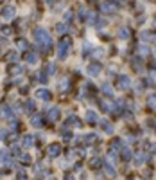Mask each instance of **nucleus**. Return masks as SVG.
<instances>
[{
    "label": "nucleus",
    "instance_id": "36",
    "mask_svg": "<svg viewBox=\"0 0 156 180\" xmlns=\"http://www.w3.org/2000/svg\"><path fill=\"white\" fill-rule=\"evenodd\" d=\"M22 70H23V67H20V65H15V67H11V70H9V72H11V74H20Z\"/></svg>",
    "mask_w": 156,
    "mask_h": 180
},
{
    "label": "nucleus",
    "instance_id": "2",
    "mask_svg": "<svg viewBox=\"0 0 156 180\" xmlns=\"http://www.w3.org/2000/svg\"><path fill=\"white\" fill-rule=\"evenodd\" d=\"M70 45H72V40H68V38H65V40H61L58 43V58L59 60H65V58L68 56Z\"/></svg>",
    "mask_w": 156,
    "mask_h": 180
},
{
    "label": "nucleus",
    "instance_id": "8",
    "mask_svg": "<svg viewBox=\"0 0 156 180\" xmlns=\"http://www.w3.org/2000/svg\"><path fill=\"white\" fill-rule=\"evenodd\" d=\"M36 97L41 99V101H49L52 97V94H50V90H47V88H39V90H36Z\"/></svg>",
    "mask_w": 156,
    "mask_h": 180
},
{
    "label": "nucleus",
    "instance_id": "3",
    "mask_svg": "<svg viewBox=\"0 0 156 180\" xmlns=\"http://www.w3.org/2000/svg\"><path fill=\"white\" fill-rule=\"evenodd\" d=\"M117 86L120 90H127L129 86H131V79H129V76H126V74H120L117 78Z\"/></svg>",
    "mask_w": 156,
    "mask_h": 180
},
{
    "label": "nucleus",
    "instance_id": "37",
    "mask_svg": "<svg viewBox=\"0 0 156 180\" xmlns=\"http://www.w3.org/2000/svg\"><path fill=\"white\" fill-rule=\"evenodd\" d=\"M56 72V63H49V67H47V76L49 74H54Z\"/></svg>",
    "mask_w": 156,
    "mask_h": 180
},
{
    "label": "nucleus",
    "instance_id": "12",
    "mask_svg": "<svg viewBox=\"0 0 156 180\" xmlns=\"http://www.w3.org/2000/svg\"><path fill=\"white\" fill-rule=\"evenodd\" d=\"M100 126H102V130H104L106 133H110V135L115 132V128L111 126V122H110V121H106V119H100Z\"/></svg>",
    "mask_w": 156,
    "mask_h": 180
},
{
    "label": "nucleus",
    "instance_id": "39",
    "mask_svg": "<svg viewBox=\"0 0 156 180\" xmlns=\"http://www.w3.org/2000/svg\"><path fill=\"white\" fill-rule=\"evenodd\" d=\"M92 56H95V58H102L104 56V51L102 49H93V54Z\"/></svg>",
    "mask_w": 156,
    "mask_h": 180
},
{
    "label": "nucleus",
    "instance_id": "6",
    "mask_svg": "<svg viewBox=\"0 0 156 180\" xmlns=\"http://www.w3.org/2000/svg\"><path fill=\"white\" fill-rule=\"evenodd\" d=\"M99 104H100V108L104 110V112H113L115 114V103L110 99H100L99 101Z\"/></svg>",
    "mask_w": 156,
    "mask_h": 180
},
{
    "label": "nucleus",
    "instance_id": "41",
    "mask_svg": "<svg viewBox=\"0 0 156 180\" xmlns=\"http://www.w3.org/2000/svg\"><path fill=\"white\" fill-rule=\"evenodd\" d=\"M95 27H99V29H102V27H106V20H104V18H99V20L95 22Z\"/></svg>",
    "mask_w": 156,
    "mask_h": 180
},
{
    "label": "nucleus",
    "instance_id": "5",
    "mask_svg": "<svg viewBox=\"0 0 156 180\" xmlns=\"http://www.w3.org/2000/svg\"><path fill=\"white\" fill-rule=\"evenodd\" d=\"M117 5L118 4H113V2H102V4L99 5V9H100L102 13H115V11H117Z\"/></svg>",
    "mask_w": 156,
    "mask_h": 180
},
{
    "label": "nucleus",
    "instance_id": "1",
    "mask_svg": "<svg viewBox=\"0 0 156 180\" xmlns=\"http://www.w3.org/2000/svg\"><path fill=\"white\" fill-rule=\"evenodd\" d=\"M34 38H36V41H38V43L45 45V49H49V47H50V41H52V38H50V33H49L45 27H38V29L34 31Z\"/></svg>",
    "mask_w": 156,
    "mask_h": 180
},
{
    "label": "nucleus",
    "instance_id": "28",
    "mask_svg": "<svg viewBox=\"0 0 156 180\" xmlns=\"http://www.w3.org/2000/svg\"><path fill=\"white\" fill-rule=\"evenodd\" d=\"M100 164H102V160H100V157H93V159L90 160V168H93V169H95V168H99Z\"/></svg>",
    "mask_w": 156,
    "mask_h": 180
},
{
    "label": "nucleus",
    "instance_id": "13",
    "mask_svg": "<svg viewBox=\"0 0 156 180\" xmlns=\"http://www.w3.org/2000/svg\"><path fill=\"white\" fill-rule=\"evenodd\" d=\"M129 36H131V31L127 27H120L118 29V38L120 40H129Z\"/></svg>",
    "mask_w": 156,
    "mask_h": 180
},
{
    "label": "nucleus",
    "instance_id": "25",
    "mask_svg": "<svg viewBox=\"0 0 156 180\" xmlns=\"http://www.w3.org/2000/svg\"><path fill=\"white\" fill-rule=\"evenodd\" d=\"M147 106L153 108V110H156V94H153V96L147 97Z\"/></svg>",
    "mask_w": 156,
    "mask_h": 180
},
{
    "label": "nucleus",
    "instance_id": "24",
    "mask_svg": "<svg viewBox=\"0 0 156 180\" xmlns=\"http://www.w3.org/2000/svg\"><path fill=\"white\" fill-rule=\"evenodd\" d=\"M95 140H97V135H95V133L84 135V142H86V144H95Z\"/></svg>",
    "mask_w": 156,
    "mask_h": 180
},
{
    "label": "nucleus",
    "instance_id": "40",
    "mask_svg": "<svg viewBox=\"0 0 156 180\" xmlns=\"http://www.w3.org/2000/svg\"><path fill=\"white\" fill-rule=\"evenodd\" d=\"M151 34H153V33H149V31H142V33H140V38H142V40H149Z\"/></svg>",
    "mask_w": 156,
    "mask_h": 180
},
{
    "label": "nucleus",
    "instance_id": "18",
    "mask_svg": "<svg viewBox=\"0 0 156 180\" xmlns=\"http://www.w3.org/2000/svg\"><path fill=\"white\" fill-rule=\"evenodd\" d=\"M137 52H138L140 58H145V56H149V47H147V45H140L137 49Z\"/></svg>",
    "mask_w": 156,
    "mask_h": 180
},
{
    "label": "nucleus",
    "instance_id": "30",
    "mask_svg": "<svg viewBox=\"0 0 156 180\" xmlns=\"http://www.w3.org/2000/svg\"><path fill=\"white\" fill-rule=\"evenodd\" d=\"M36 61H38V56H36V52H29V54H27V63L34 65Z\"/></svg>",
    "mask_w": 156,
    "mask_h": 180
},
{
    "label": "nucleus",
    "instance_id": "21",
    "mask_svg": "<svg viewBox=\"0 0 156 180\" xmlns=\"http://www.w3.org/2000/svg\"><path fill=\"white\" fill-rule=\"evenodd\" d=\"M0 117L9 119V117H11V108H9V106H2V108H0Z\"/></svg>",
    "mask_w": 156,
    "mask_h": 180
},
{
    "label": "nucleus",
    "instance_id": "15",
    "mask_svg": "<svg viewBox=\"0 0 156 180\" xmlns=\"http://www.w3.org/2000/svg\"><path fill=\"white\" fill-rule=\"evenodd\" d=\"M86 121L90 122V124H95L99 121V117H97V114L93 112V110H86Z\"/></svg>",
    "mask_w": 156,
    "mask_h": 180
},
{
    "label": "nucleus",
    "instance_id": "11",
    "mask_svg": "<svg viewBox=\"0 0 156 180\" xmlns=\"http://www.w3.org/2000/svg\"><path fill=\"white\" fill-rule=\"evenodd\" d=\"M31 122H32V126L41 128V124H43V115H39V114H32V115H31Z\"/></svg>",
    "mask_w": 156,
    "mask_h": 180
},
{
    "label": "nucleus",
    "instance_id": "4",
    "mask_svg": "<svg viewBox=\"0 0 156 180\" xmlns=\"http://www.w3.org/2000/svg\"><path fill=\"white\" fill-rule=\"evenodd\" d=\"M100 70H102V65H100L99 61H93V63H90V65L86 67V72H88L90 76H93V78L100 74Z\"/></svg>",
    "mask_w": 156,
    "mask_h": 180
},
{
    "label": "nucleus",
    "instance_id": "35",
    "mask_svg": "<svg viewBox=\"0 0 156 180\" xmlns=\"http://www.w3.org/2000/svg\"><path fill=\"white\" fill-rule=\"evenodd\" d=\"M20 162H22V164H31V155H27V153L20 155Z\"/></svg>",
    "mask_w": 156,
    "mask_h": 180
},
{
    "label": "nucleus",
    "instance_id": "38",
    "mask_svg": "<svg viewBox=\"0 0 156 180\" xmlns=\"http://www.w3.org/2000/svg\"><path fill=\"white\" fill-rule=\"evenodd\" d=\"M120 146H122L120 139H115L113 142H111V150H120Z\"/></svg>",
    "mask_w": 156,
    "mask_h": 180
},
{
    "label": "nucleus",
    "instance_id": "45",
    "mask_svg": "<svg viewBox=\"0 0 156 180\" xmlns=\"http://www.w3.org/2000/svg\"><path fill=\"white\" fill-rule=\"evenodd\" d=\"M151 38H153V41L156 43V34H151Z\"/></svg>",
    "mask_w": 156,
    "mask_h": 180
},
{
    "label": "nucleus",
    "instance_id": "34",
    "mask_svg": "<svg viewBox=\"0 0 156 180\" xmlns=\"http://www.w3.org/2000/svg\"><path fill=\"white\" fill-rule=\"evenodd\" d=\"M86 22H88L90 25H93V23L97 22V15H95V13H90V15L86 16Z\"/></svg>",
    "mask_w": 156,
    "mask_h": 180
},
{
    "label": "nucleus",
    "instance_id": "44",
    "mask_svg": "<svg viewBox=\"0 0 156 180\" xmlns=\"http://www.w3.org/2000/svg\"><path fill=\"white\" fill-rule=\"evenodd\" d=\"M151 150H153V151H156V142H154V144H151Z\"/></svg>",
    "mask_w": 156,
    "mask_h": 180
},
{
    "label": "nucleus",
    "instance_id": "14",
    "mask_svg": "<svg viewBox=\"0 0 156 180\" xmlns=\"http://www.w3.org/2000/svg\"><path fill=\"white\" fill-rule=\"evenodd\" d=\"M100 90H102L108 97H113V94H115V90H113V86H111L110 83H104V85L100 86Z\"/></svg>",
    "mask_w": 156,
    "mask_h": 180
},
{
    "label": "nucleus",
    "instance_id": "43",
    "mask_svg": "<svg viewBox=\"0 0 156 180\" xmlns=\"http://www.w3.org/2000/svg\"><path fill=\"white\" fill-rule=\"evenodd\" d=\"M65 180H76V178H74L72 175H66V177H65Z\"/></svg>",
    "mask_w": 156,
    "mask_h": 180
},
{
    "label": "nucleus",
    "instance_id": "33",
    "mask_svg": "<svg viewBox=\"0 0 156 180\" xmlns=\"http://www.w3.org/2000/svg\"><path fill=\"white\" fill-rule=\"evenodd\" d=\"M58 88L61 90V92H65V90L68 88V79H66V78H63V79H61V83H59V86H58Z\"/></svg>",
    "mask_w": 156,
    "mask_h": 180
},
{
    "label": "nucleus",
    "instance_id": "9",
    "mask_svg": "<svg viewBox=\"0 0 156 180\" xmlns=\"http://www.w3.org/2000/svg\"><path fill=\"white\" fill-rule=\"evenodd\" d=\"M59 115H61L59 108H50V110L47 112V119L50 121V122H56V121L59 119Z\"/></svg>",
    "mask_w": 156,
    "mask_h": 180
},
{
    "label": "nucleus",
    "instance_id": "32",
    "mask_svg": "<svg viewBox=\"0 0 156 180\" xmlns=\"http://www.w3.org/2000/svg\"><path fill=\"white\" fill-rule=\"evenodd\" d=\"M16 45H18V49H20V51H25V49L29 47V43H27V41L23 40V38H20V40L16 41Z\"/></svg>",
    "mask_w": 156,
    "mask_h": 180
},
{
    "label": "nucleus",
    "instance_id": "22",
    "mask_svg": "<svg viewBox=\"0 0 156 180\" xmlns=\"http://www.w3.org/2000/svg\"><path fill=\"white\" fill-rule=\"evenodd\" d=\"M104 173H106V175H110V177H113V175H115V168H113L111 164L104 162Z\"/></svg>",
    "mask_w": 156,
    "mask_h": 180
},
{
    "label": "nucleus",
    "instance_id": "42",
    "mask_svg": "<svg viewBox=\"0 0 156 180\" xmlns=\"http://www.w3.org/2000/svg\"><path fill=\"white\" fill-rule=\"evenodd\" d=\"M18 180H25V171H18Z\"/></svg>",
    "mask_w": 156,
    "mask_h": 180
},
{
    "label": "nucleus",
    "instance_id": "23",
    "mask_svg": "<svg viewBox=\"0 0 156 180\" xmlns=\"http://www.w3.org/2000/svg\"><path fill=\"white\" fill-rule=\"evenodd\" d=\"M131 159H133V153H131V150L124 148V150H122V160H126V162H127V160H131Z\"/></svg>",
    "mask_w": 156,
    "mask_h": 180
},
{
    "label": "nucleus",
    "instance_id": "31",
    "mask_svg": "<svg viewBox=\"0 0 156 180\" xmlns=\"http://www.w3.org/2000/svg\"><path fill=\"white\" fill-rule=\"evenodd\" d=\"M5 60L7 61H16L18 60V52H16V51H11V52L5 56Z\"/></svg>",
    "mask_w": 156,
    "mask_h": 180
},
{
    "label": "nucleus",
    "instance_id": "16",
    "mask_svg": "<svg viewBox=\"0 0 156 180\" xmlns=\"http://www.w3.org/2000/svg\"><path fill=\"white\" fill-rule=\"evenodd\" d=\"M2 15H4L5 18H13V16H15V7H13V5H5Z\"/></svg>",
    "mask_w": 156,
    "mask_h": 180
},
{
    "label": "nucleus",
    "instance_id": "20",
    "mask_svg": "<svg viewBox=\"0 0 156 180\" xmlns=\"http://www.w3.org/2000/svg\"><path fill=\"white\" fill-rule=\"evenodd\" d=\"M149 160V155L147 153H138V157L135 159V162H137V166H142L144 162H147Z\"/></svg>",
    "mask_w": 156,
    "mask_h": 180
},
{
    "label": "nucleus",
    "instance_id": "27",
    "mask_svg": "<svg viewBox=\"0 0 156 180\" xmlns=\"http://www.w3.org/2000/svg\"><path fill=\"white\" fill-rule=\"evenodd\" d=\"M9 34H11V27H9V25H4V27H0V36L7 38Z\"/></svg>",
    "mask_w": 156,
    "mask_h": 180
},
{
    "label": "nucleus",
    "instance_id": "19",
    "mask_svg": "<svg viewBox=\"0 0 156 180\" xmlns=\"http://www.w3.org/2000/svg\"><path fill=\"white\" fill-rule=\"evenodd\" d=\"M34 108H36V103H34L32 99H29L27 103H25V112H27V114L32 115V114H34Z\"/></svg>",
    "mask_w": 156,
    "mask_h": 180
},
{
    "label": "nucleus",
    "instance_id": "17",
    "mask_svg": "<svg viewBox=\"0 0 156 180\" xmlns=\"http://www.w3.org/2000/svg\"><path fill=\"white\" fill-rule=\"evenodd\" d=\"M32 144H34V137L27 133V135L23 137V142H22V146H23V148H31Z\"/></svg>",
    "mask_w": 156,
    "mask_h": 180
},
{
    "label": "nucleus",
    "instance_id": "26",
    "mask_svg": "<svg viewBox=\"0 0 156 180\" xmlns=\"http://www.w3.org/2000/svg\"><path fill=\"white\" fill-rule=\"evenodd\" d=\"M56 31H58V34H65V33L68 31V25H66V23H58V25H56Z\"/></svg>",
    "mask_w": 156,
    "mask_h": 180
},
{
    "label": "nucleus",
    "instance_id": "7",
    "mask_svg": "<svg viewBox=\"0 0 156 180\" xmlns=\"http://www.w3.org/2000/svg\"><path fill=\"white\" fill-rule=\"evenodd\" d=\"M49 157H52V159H56V157H59L61 155V146H59L58 142H54V144H50L49 146Z\"/></svg>",
    "mask_w": 156,
    "mask_h": 180
},
{
    "label": "nucleus",
    "instance_id": "29",
    "mask_svg": "<svg viewBox=\"0 0 156 180\" xmlns=\"http://www.w3.org/2000/svg\"><path fill=\"white\" fill-rule=\"evenodd\" d=\"M0 162H9V151L7 150H0Z\"/></svg>",
    "mask_w": 156,
    "mask_h": 180
},
{
    "label": "nucleus",
    "instance_id": "10",
    "mask_svg": "<svg viewBox=\"0 0 156 180\" xmlns=\"http://www.w3.org/2000/svg\"><path fill=\"white\" fill-rule=\"evenodd\" d=\"M65 124H66V126H72V124H74V128H81V124H83V122H81V119H79L77 115H70V117L66 119Z\"/></svg>",
    "mask_w": 156,
    "mask_h": 180
}]
</instances>
